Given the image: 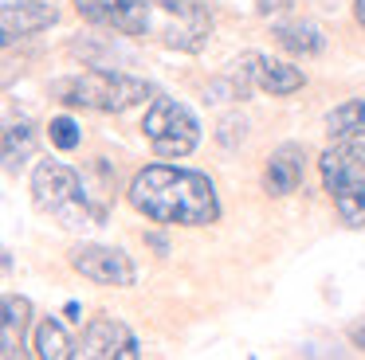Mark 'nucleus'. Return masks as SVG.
Masks as SVG:
<instances>
[{"mask_svg": "<svg viewBox=\"0 0 365 360\" xmlns=\"http://www.w3.org/2000/svg\"><path fill=\"white\" fill-rule=\"evenodd\" d=\"M32 203L40 216L56 219L67 231L103 227V219H106V208L91 200L83 176L63 161H40L32 169Z\"/></svg>", "mask_w": 365, "mask_h": 360, "instance_id": "obj_2", "label": "nucleus"}, {"mask_svg": "<svg viewBox=\"0 0 365 360\" xmlns=\"http://www.w3.org/2000/svg\"><path fill=\"white\" fill-rule=\"evenodd\" d=\"M67 263H71L75 274H83V278L95 282V286L126 290V286H134V278H138V270H134L126 250L106 247V243H75V247L67 250Z\"/></svg>", "mask_w": 365, "mask_h": 360, "instance_id": "obj_6", "label": "nucleus"}, {"mask_svg": "<svg viewBox=\"0 0 365 360\" xmlns=\"http://www.w3.org/2000/svg\"><path fill=\"white\" fill-rule=\"evenodd\" d=\"M349 341H354V349L365 352V325H349Z\"/></svg>", "mask_w": 365, "mask_h": 360, "instance_id": "obj_20", "label": "nucleus"}, {"mask_svg": "<svg viewBox=\"0 0 365 360\" xmlns=\"http://www.w3.org/2000/svg\"><path fill=\"white\" fill-rule=\"evenodd\" d=\"M51 98L71 110H95V114H126L153 98V86L145 78L122 75L110 67H91L79 75H63L51 83Z\"/></svg>", "mask_w": 365, "mask_h": 360, "instance_id": "obj_3", "label": "nucleus"}, {"mask_svg": "<svg viewBox=\"0 0 365 360\" xmlns=\"http://www.w3.org/2000/svg\"><path fill=\"white\" fill-rule=\"evenodd\" d=\"M275 43L283 47V51L299 55V59H310V55H318L326 47V36H322V28H318L314 20L294 16V20H279L275 23Z\"/></svg>", "mask_w": 365, "mask_h": 360, "instance_id": "obj_13", "label": "nucleus"}, {"mask_svg": "<svg viewBox=\"0 0 365 360\" xmlns=\"http://www.w3.org/2000/svg\"><path fill=\"white\" fill-rule=\"evenodd\" d=\"M126 200L138 216L161 227H208L220 219V196L212 176L185 164H169L165 157L134 172Z\"/></svg>", "mask_w": 365, "mask_h": 360, "instance_id": "obj_1", "label": "nucleus"}, {"mask_svg": "<svg viewBox=\"0 0 365 360\" xmlns=\"http://www.w3.org/2000/svg\"><path fill=\"white\" fill-rule=\"evenodd\" d=\"M302 180H307V149L287 141V145H279L275 153L267 157V164H263V192L267 196H291L302 188Z\"/></svg>", "mask_w": 365, "mask_h": 360, "instance_id": "obj_11", "label": "nucleus"}, {"mask_svg": "<svg viewBox=\"0 0 365 360\" xmlns=\"http://www.w3.org/2000/svg\"><path fill=\"white\" fill-rule=\"evenodd\" d=\"M75 356H87V360H138L142 356V344H138L134 329L122 325L118 317H95V321H87V329H83Z\"/></svg>", "mask_w": 365, "mask_h": 360, "instance_id": "obj_8", "label": "nucleus"}, {"mask_svg": "<svg viewBox=\"0 0 365 360\" xmlns=\"http://www.w3.org/2000/svg\"><path fill=\"white\" fill-rule=\"evenodd\" d=\"M334 200V211L341 216L346 227H365V176H349V180H334L326 184Z\"/></svg>", "mask_w": 365, "mask_h": 360, "instance_id": "obj_14", "label": "nucleus"}, {"mask_svg": "<svg viewBox=\"0 0 365 360\" xmlns=\"http://www.w3.org/2000/svg\"><path fill=\"white\" fill-rule=\"evenodd\" d=\"M142 137L150 149L165 161H181L200 145V122L185 102L177 98H153L142 117Z\"/></svg>", "mask_w": 365, "mask_h": 360, "instance_id": "obj_4", "label": "nucleus"}, {"mask_svg": "<svg viewBox=\"0 0 365 360\" xmlns=\"http://www.w3.org/2000/svg\"><path fill=\"white\" fill-rule=\"evenodd\" d=\"M330 141H365V98H349L326 114Z\"/></svg>", "mask_w": 365, "mask_h": 360, "instance_id": "obj_15", "label": "nucleus"}, {"mask_svg": "<svg viewBox=\"0 0 365 360\" xmlns=\"http://www.w3.org/2000/svg\"><path fill=\"white\" fill-rule=\"evenodd\" d=\"M32 349H36V356H40V360H67V356H75L79 344L71 341V333H67L56 317H48V321H40V329H36Z\"/></svg>", "mask_w": 365, "mask_h": 360, "instance_id": "obj_16", "label": "nucleus"}, {"mask_svg": "<svg viewBox=\"0 0 365 360\" xmlns=\"http://www.w3.org/2000/svg\"><path fill=\"white\" fill-rule=\"evenodd\" d=\"M28 325H32V302H28V297L9 294V297H4V305H0V356H4V360H12V356L24 352Z\"/></svg>", "mask_w": 365, "mask_h": 360, "instance_id": "obj_12", "label": "nucleus"}, {"mask_svg": "<svg viewBox=\"0 0 365 360\" xmlns=\"http://www.w3.org/2000/svg\"><path fill=\"white\" fill-rule=\"evenodd\" d=\"M354 20L365 28V0H354Z\"/></svg>", "mask_w": 365, "mask_h": 360, "instance_id": "obj_21", "label": "nucleus"}, {"mask_svg": "<svg viewBox=\"0 0 365 360\" xmlns=\"http://www.w3.org/2000/svg\"><path fill=\"white\" fill-rule=\"evenodd\" d=\"M236 67L252 78L255 90L271 94V98L294 94V90H302V83H307L299 67H291V63H283V59H271V55H263V51H247Z\"/></svg>", "mask_w": 365, "mask_h": 360, "instance_id": "obj_9", "label": "nucleus"}, {"mask_svg": "<svg viewBox=\"0 0 365 360\" xmlns=\"http://www.w3.org/2000/svg\"><path fill=\"white\" fill-rule=\"evenodd\" d=\"M59 23V8L48 0H4L0 4V31H4V43H16L24 36Z\"/></svg>", "mask_w": 365, "mask_h": 360, "instance_id": "obj_10", "label": "nucleus"}, {"mask_svg": "<svg viewBox=\"0 0 365 360\" xmlns=\"http://www.w3.org/2000/svg\"><path fill=\"white\" fill-rule=\"evenodd\" d=\"M87 23L114 36H145L153 23V0H71Z\"/></svg>", "mask_w": 365, "mask_h": 360, "instance_id": "obj_7", "label": "nucleus"}, {"mask_svg": "<svg viewBox=\"0 0 365 360\" xmlns=\"http://www.w3.org/2000/svg\"><path fill=\"white\" fill-rule=\"evenodd\" d=\"M294 4H299V0H255L259 16H283V12H294Z\"/></svg>", "mask_w": 365, "mask_h": 360, "instance_id": "obj_19", "label": "nucleus"}, {"mask_svg": "<svg viewBox=\"0 0 365 360\" xmlns=\"http://www.w3.org/2000/svg\"><path fill=\"white\" fill-rule=\"evenodd\" d=\"M36 153V125L32 122H9L4 125V169H20V164H28Z\"/></svg>", "mask_w": 365, "mask_h": 360, "instance_id": "obj_17", "label": "nucleus"}, {"mask_svg": "<svg viewBox=\"0 0 365 360\" xmlns=\"http://www.w3.org/2000/svg\"><path fill=\"white\" fill-rule=\"evenodd\" d=\"M153 8L165 16L161 43L189 55L205 51V43L212 39V12L205 0H153Z\"/></svg>", "mask_w": 365, "mask_h": 360, "instance_id": "obj_5", "label": "nucleus"}, {"mask_svg": "<svg viewBox=\"0 0 365 360\" xmlns=\"http://www.w3.org/2000/svg\"><path fill=\"white\" fill-rule=\"evenodd\" d=\"M48 141L59 149V153H71V149H79V141H83L79 122H75V117H67V114L51 117V122H48Z\"/></svg>", "mask_w": 365, "mask_h": 360, "instance_id": "obj_18", "label": "nucleus"}]
</instances>
